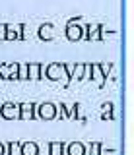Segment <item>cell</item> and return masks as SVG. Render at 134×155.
Returning <instances> with one entry per match:
<instances>
[{"label":"cell","mask_w":134,"mask_h":155,"mask_svg":"<svg viewBox=\"0 0 134 155\" xmlns=\"http://www.w3.org/2000/svg\"><path fill=\"white\" fill-rule=\"evenodd\" d=\"M47 78L49 80H66V70L62 64H51L49 68H47Z\"/></svg>","instance_id":"cell-1"},{"label":"cell","mask_w":134,"mask_h":155,"mask_svg":"<svg viewBox=\"0 0 134 155\" xmlns=\"http://www.w3.org/2000/svg\"><path fill=\"white\" fill-rule=\"evenodd\" d=\"M0 113H2L4 118H20V107L8 103V105L0 107Z\"/></svg>","instance_id":"cell-2"},{"label":"cell","mask_w":134,"mask_h":155,"mask_svg":"<svg viewBox=\"0 0 134 155\" xmlns=\"http://www.w3.org/2000/svg\"><path fill=\"white\" fill-rule=\"evenodd\" d=\"M0 78L6 80V78H18V64H6V66H0Z\"/></svg>","instance_id":"cell-3"},{"label":"cell","mask_w":134,"mask_h":155,"mask_svg":"<svg viewBox=\"0 0 134 155\" xmlns=\"http://www.w3.org/2000/svg\"><path fill=\"white\" fill-rule=\"evenodd\" d=\"M55 110H56V107L45 103V105L39 107V116L41 118H52V116H55Z\"/></svg>","instance_id":"cell-4"},{"label":"cell","mask_w":134,"mask_h":155,"mask_svg":"<svg viewBox=\"0 0 134 155\" xmlns=\"http://www.w3.org/2000/svg\"><path fill=\"white\" fill-rule=\"evenodd\" d=\"M66 35H68V39H70V41H78V39L82 37L84 33H82V29H80L78 25L70 23V25H68V29H66Z\"/></svg>","instance_id":"cell-5"},{"label":"cell","mask_w":134,"mask_h":155,"mask_svg":"<svg viewBox=\"0 0 134 155\" xmlns=\"http://www.w3.org/2000/svg\"><path fill=\"white\" fill-rule=\"evenodd\" d=\"M33 107L31 103H27V105H22L20 107V118H33Z\"/></svg>","instance_id":"cell-6"},{"label":"cell","mask_w":134,"mask_h":155,"mask_svg":"<svg viewBox=\"0 0 134 155\" xmlns=\"http://www.w3.org/2000/svg\"><path fill=\"white\" fill-rule=\"evenodd\" d=\"M22 155H37V145L33 142L22 143Z\"/></svg>","instance_id":"cell-7"},{"label":"cell","mask_w":134,"mask_h":155,"mask_svg":"<svg viewBox=\"0 0 134 155\" xmlns=\"http://www.w3.org/2000/svg\"><path fill=\"white\" fill-rule=\"evenodd\" d=\"M52 35H55V33H52V25H43V27L39 29V37L45 39V41H51Z\"/></svg>","instance_id":"cell-8"},{"label":"cell","mask_w":134,"mask_h":155,"mask_svg":"<svg viewBox=\"0 0 134 155\" xmlns=\"http://www.w3.org/2000/svg\"><path fill=\"white\" fill-rule=\"evenodd\" d=\"M39 72H41V66L39 64L27 66V78H31V80H39Z\"/></svg>","instance_id":"cell-9"},{"label":"cell","mask_w":134,"mask_h":155,"mask_svg":"<svg viewBox=\"0 0 134 155\" xmlns=\"http://www.w3.org/2000/svg\"><path fill=\"white\" fill-rule=\"evenodd\" d=\"M68 155H84V145L82 143H70L68 145Z\"/></svg>","instance_id":"cell-10"},{"label":"cell","mask_w":134,"mask_h":155,"mask_svg":"<svg viewBox=\"0 0 134 155\" xmlns=\"http://www.w3.org/2000/svg\"><path fill=\"white\" fill-rule=\"evenodd\" d=\"M18 80H27V64H18Z\"/></svg>","instance_id":"cell-11"},{"label":"cell","mask_w":134,"mask_h":155,"mask_svg":"<svg viewBox=\"0 0 134 155\" xmlns=\"http://www.w3.org/2000/svg\"><path fill=\"white\" fill-rule=\"evenodd\" d=\"M92 72L95 76V81H97V84H103V74H101V70H99V66H92Z\"/></svg>","instance_id":"cell-12"},{"label":"cell","mask_w":134,"mask_h":155,"mask_svg":"<svg viewBox=\"0 0 134 155\" xmlns=\"http://www.w3.org/2000/svg\"><path fill=\"white\" fill-rule=\"evenodd\" d=\"M72 74L78 78V80H82V76H84V64H78V66H74V72Z\"/></svg>","instance_id":"cell-13"},{"label":"cell","mask_w":134,"mask_h":155,"mask_svg":"<svg viewBox=\"0 0 134 155\" xmlns=\"http://www.w3.org/2000/svg\"><path fill=\"white\" fill-rule=\"evenodd\" d=\"M60 143H56V142H52L51 143V155H60Z\"/></svg>","instance_id":"cell-14"},{"label":"cell","mask_w":134,"mask_h":155,"mask_svg":"<svg viewBox=\"0 0 134 155\" xmlns=\"http://www.w3.org/2000/svg\"><path fill=\"white\" fill-rule=\"evenodd\" d=\"M89 29H92V31H89V39H99V29H101V27H99V25H92V27H89Z\"/></svg>","instance_id":"cell-15"},{"label":"cell","mask_w":134,"mask_h":155,"mask_svg":"<svg viewBox=\"0 0 134 155\" xmlns=\"http://www.w3.org/2000/svg\"><path fill=\"white\" fill-rule=\"evenodd\" d=\"M6 39H18V33L14 31L12 27H8V25H6Z\"/></svg>","instance_id":"cell-16"},{"label":"cell","mask_w":134,"mask_h":155,"mask_svg":"<svg viewBox=\"0 0 134 155\" xmlns=\"http://www.w3.org/2000/svg\"><path fill=\"white\" fill-rule=\"evenodd\" d=\"M0 39H6V25H0Z\"/></svg>","instance_id":"cell-17"},{"label":"cell","mask_w":134,"mask_h":155,"mask_svg":"<svg viewBox=\"0 0 134 155\" xmlns=\"http://www.w3.org/2000/svg\"><path fill=\"white\" fill-rule=\"evenodd\" d=\"M99 70H101V72H105V74H107V72L111 70V66H109V64H101V66H99Z\"/></svg>","instance_id":"cell-18"},{"label":"cell","mask_w":134,"mask_h":155,"mask_svg":"<svg viewBox=\"0 0 134 155\" xmlns=\"http://www.w3.org/2000/svg\"><path fill=\"white\" fill-rule=\"evenodd\" d=\"M99 147H101L99 143H93V151H92V155H99Z\"/></svg>","instance_id":"cell-19"},{"label":"cell","mask_w":134,"mask_h":155,"mask_svg":"<svg viewBox=\"0 0 134 155\" xmlns=\"http://www.w3.org/2000/svg\"><path fill=\"white\" fill-rule=\"evenodd\" d=\"M64 70L68 72V74H72V72H74V64H66V66H64Z\"/></svg>","instance_id":"cell-20"},{"label":"cell","mask_w":134,"mask_h":155,"mask_svg":"<svg viewBox=\"0 0 134 155\" xmlns=\"http://www.w3.org/2000/svg\"><path fill=\"white\" fill-rule=\"evenodd\" d=\"M0 155H4V145L0 143Z\"/></svg>","instance_id":"cell-21"}]
</instances>
